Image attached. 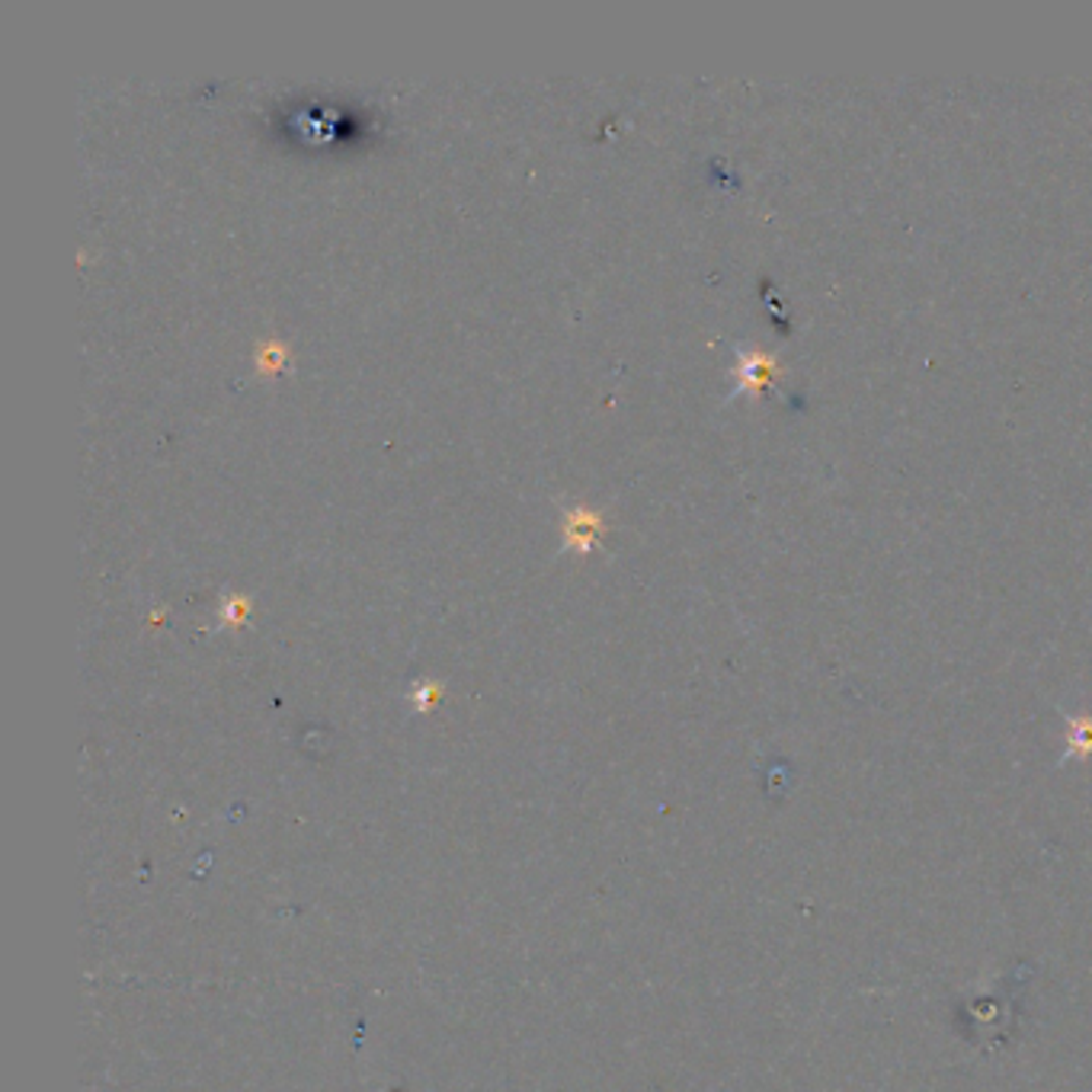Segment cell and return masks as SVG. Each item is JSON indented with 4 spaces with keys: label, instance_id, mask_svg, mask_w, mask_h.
<instances>
[{
    "label": "cell",
    "instance_id": "7a4b0ae2",
    "mask_svg": "<svg viewBox=\"0 0 1092 1092\" xmlns=\"http://www.w3.org/2000/svg\"><path fill=\"white\" fill-rule=\"evenodd\" d=\"M596 525H599V516L596 513H586V510H577L568 516V529H564V536H568V542L574 545H590L593 536H596Z\"/></svg>",
    "mask_w": 1092,
    "mask_h": 1092
},
{
    "label": "cell",
    "instance_id": "3957f363",
    "mask_svg": "<svg viewBox=\"0 0 1092 1092\" xmlns=\"http://www.w3.org/2000/svg\"><path fill=\"white\" fill-rule=\"evenodd\" d=\"M1067 749L1073 757H1089L1092 753V718H1073L1067 731Z\"/></svg>",
    "mask_w": 1092,
    "mask_h": 1092
},
{
    "label": "cell",
    "instance_id": "6da1fadb",
    "mask_svg": "<svg viewBox=\"0 0 1092 1092\" xmlns=\"http://www.w3.org/2000/svg\"><path fill=\"white\" fill-rule=\"evenodd\" d=\"M772 375H775V359L766 356V353H760V350L743 353L740 362H737V382H740V388H746V391L766 388V382L772 379Z\"/></svg>",
    "mask_w": 1092,
    "mask_h": 1092
}]
</instances>
